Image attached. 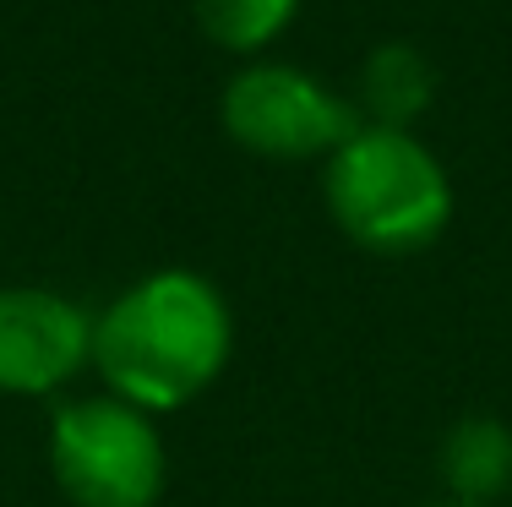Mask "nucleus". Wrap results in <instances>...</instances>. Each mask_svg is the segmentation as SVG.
Listing matches in <instances>:
<instances>
[{"label":"nucleus","instance_id":"2","mask_svg":"<svg viewBox=\"0 0 512 507\" xmlns=\"http://www.w3.org/2000/svg\"><path fill=\"white\" fill-rule=\"evenodd\" d=\"M327 208L371 251H420L447 229L453 186L425 142L398 126H360L333 148Z\"/></svg>","mask_w":512,"mask_h":507},{"label":"nucleus","instance_id":"9","mask_svg":"<svg viewBox=\"0 0 512 507\" xmlns=\"http://www.w3.org/2000/svg\"><path fill=\"white\" fill-rule=\"evenodd\" d=\"M436 507H469V502H436Z\"/></svg>","mask_w":512,"mask_h":507},{"label":"nucleus","instance_id":"7","mask_svg":"<svg viewBox=\"0 0 512 507\" xmlns=\"http://www.w3.org/2000/svg\"><path fill=\"white\" fill-rule=\"evenodd\" d=\"M431 66H425L420 50L409 44H382L371 60H365V110L376 115V126H398L414 120L431 99Z\"/></svg>","mask_w":512,"mask_h":507},{"label":"nucleus","instance_id":"4","mask_svg":"<svg viewBox=\"0 0 512 507\" xmlns=\"http://www.w3.org/2000/svg\"><path fill=\"white\" fill-rule=\"evenodd\" d=\"M224 120L246 148L273 159H306L355 137V110L327 93L311 71L295 66H246L224 88Z\"/></svg>","mask_w":512,"mask_h":507},{"label":"nucleus","instance_id":"1","mask_svg":"<svg viewBox=\"0 0 512 507\" xmlns=\"http://www.w3.org/2000/svg\"><path fill=\"white\" fill-rule=\"evenodd\" d=\"M235 349L229 306L202 273L164 268L109 300L93 322V366L137 409H180L207 393Z\"/></svg>","mask_w":512,"mask_h":507},{"label":"nucleus","instance_id":"5","mask_svg":"<svg viewBox=\"0 0 512 507\" xmlns=\"http://www.w3.org/2000/svg\"><path fill=\"white\" fill-rule=\"evenodd\" d=\"M93 360V322L55 289H0V393H55Z\"/></svg>","mask_w":512,"mask_h":507},{"label":"nucleus","instance_id":"6","mask_svg":"<svg viewBox=\"0 0 512 507\" xmlns=\"http://www.w3.org/2000/svg\"><path fill=\"white\" fill-rule=\"evenodd\" d=\"M442 480L469 507H491L512 491V431L496 415H463L442 437Z\"/></svg>","mask_w":512,"mask_h":507},{"label":"nucleus","instance_id":"3","mask_svg":"<svg viewBox=\"0 0 512 507\" xmlns=\"http://www.w3.org/2000/svg\"><path fill=\"white\" fill-rule=\"evenodd\" d=\"M50 469L71 507H153L169 475L148 409L115 393L71 398L55 409Z\"/></svg>","mask_w":512,"mask_h":507},{"label":"nucleus","instance_id":"8","mask_svg":"<svg viewBox=\"0 0 512 507\" xmlns=\"http://www.w3.org/2000/svg\"><path fill=\"white\" fill-rule=\"evenodd\" d=\"M289 11L295 0H197L202 28L224 44H262Z\"/></svg>","mask_w":512,"mask_h":507}]
</instances>
